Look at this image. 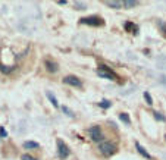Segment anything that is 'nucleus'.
Wrapping results in <instances>:
<instances>
[{
  "mask_svg": "<svg viewBox=\"0 0 166 160\" xmlns=\"http://www.w3.org/2000/svg\"><path fill=\"white\" fill-rule=\"evenodd\" d=\"M80 24L82 25H90V27H100L103 25L104 22L100 16H96V15H93V16H85V18H81L80 19Z\"/></svg>",
  "mask_w": 166,
  "mask_h": 160,
  "instance_id": "f257e3e1",
  "label": "nucleus"
},
{
  "mask_svg": "<svg viewBox=\"0 0 166 160\" xmlns=\"http://www.w3.org/2000/svg\"><path fill=\"white\" fill-rule=\"evenodd\" d=\"M97 75H99L100 78H106V79H118V77L109 69L106 65H100V66H99Z\"/></svg>",
  "mask_w": 166,
  "mask_h": 160,
  "instance_id": "f03ea898",
  "label": "nucleus"
},
{
  "mask_svg": "<svg viewBox=\"0 0 166 160\" xmlns=\"http://www.w3.org/2000/svg\"><path fill=\"white\" fill-rule=\"evenodd\" d=\"M99 150H100V153H102L103 156L109 157V156H112V154L116 151V147H115V144L104 141V143H100V146H99Z\"/></svg>",
  "mask_w": 166,
  "mask_h": 160,
  "instance_id": "7ed1b4c3",
  "label": "nucleus"
},
{
  "mask_svg": "<svg viewBox=\"0 0 166 160\" xmlns=\"http://www.w3.org/2000/svg\"><path fill=\"white\" fill-rule=\"evenodd\" d=\"M88 135H90V138H91L93 141L100 143V141L103 140V134H102V129H100V126H99V125L91 126V128L88 129Z\"/></svg>",
  "mask_w": 166,
  "mask_h": 160,
  "instance_id": "20e7f679",
  "label": "nucleus"
},
{
  "mask_svg": "<svg viewBox=\"0 0 166 160\" xmlns=\"http://www.w3.org/2000/svg\"><path fill=\"white\" fill-rule=\"evenodd\" d=\"M56 144H57V154H59V157L60 159H66L68 156H69V147L60 140V138H57V141H56Z\"/></svg>",
  "mask_w": 166,
  "mask_h": 160,
  "instance_id": "39448f33",
  "label": "nucleus"
},
{
  "mask_svg": "<svg viewBox=\"0 0 166 160\" xmlns=\"http://www.w3.org/2000/svg\"><path fill=\"white\" fill-rule=\"evenodd\" d=\"M63 84H68V85H72V87H77V88H82V82L80 78H77L75 75H66L63 78Z\"/></svg>",
  "mask_w": 166,
  "mask_h": 160,
  "instance_id": "423d86ee",
  "label": "nucleus"
},
{
  "mask_svg": "<svg viewBox=\"0 0 166 160\" xmlns=\"http://www.w3.org/2000/svg\"><path fill=\"white\" fill-rule=\"evenodd\" d=\"M44 66H46V69L49 71V72H52V74L57 72V69H59L57 63L53 62V60H50V59H46V60H44Z\"/></svg>",
  "mask_w": 166,
  "mask_h": 160,
  "instance_id": "0eeeda50",
  "label": "nucleus"
},
{
  "mask_svg": "<svg viewBox=\"0 0 166 160\" xmlns=\"http://www.w3.org/2000/svg\"><path fill=\"white\" fill-rule=\"evenodd\" d=\"M124 28H125L128 32H131V34H137V32H138V27H137L135 24H132V22H125Z\"/></svg>",
  "mask_w": 166,
  "mask_h": 160,
  "instance_id": "6e6552de",
  "label": "nucleus"
},
{
  "mask_svg": "<svg viewBox=\"0 0 166 160\" xmlns=\"http://www.w3.org/2000/svg\"><path fill=\"white\" fill-rule=\"evenodd\" d=\"M135 148L138 150V153H140L141 156H143V157H146V159H149V160L151 159V156H150V154L147 153V150H146V148H144L143 146H141L140 143H135Z\"/></svg>",
  "mask_w": 166,
  "mask_h": 160,
  "instance_id": "1a4fd4ad",
  "label": "nucleus"
},
{
  "mask_svg": "<svg viewBox=\"0 0 166 160\" xmlns=\"http://www.w3.org/2000/svg\"><path fill=\"white\" fill-rule=\"evenodd\" d=\"M109 8H113V9H121L124 6V2H119V0H112V2H104Z\"/></svg>",
  "mask_w": 166,
  "mask_h": 160,
  "instance_id": "9d476101",
  "label": "nucleus"
},
{
  "mask_svg": "<svg viewBox=\"0 0 166 160\" xmlns=\"http://www.w3.org/2000/svg\"><path fill=\"white\" fill-rule=\"evenodd\" d=\"M22 147L25 148V150H30V148H38L40 146H38V143H35V141H25Z\"/></svg>",
  "mask_w": 166,
  "mask_h": 160,
  "instance_id": "9b49d317",
  "label": "nucleus"
},
{
  "mask_svg": "<svg viewBox=\"0 0 166 160\" xmlns=\"http://www.w3.org/2000/svg\"><path fill=\"white\" fill-rule=\"evenodd\" d=\"M137 5H138V2H135V0H124V8H127V9L135 8Z\"/></svg>",
  "mask_w": 166,
  "mask_h": 160,
  "instance_id": "f8f14e48",
  "label": "nucleus"
},
{
  "mask_svg": "<svg viewBox=\"0 0 166 160\" xmlns=\"http://www.w3.org/2000/svg\"><path fill=\"white\" fill-rule=\"evenodd\" d=\"M46 94H47V99H49V100H50V103H52V104H53L55 107H57V106H59V103H57V100H56V97H55V96H53V94L50 93V91H47V93H46Z\"/></svg>",
  "mask_w": 166,
  "mask_h": 160,
  "instance_id": "ddd939ff",
  "label": "nucleus"
},
{
  "mask_svg": "<svg viewBox=\"0 0 166 160\" xmlns=\"http://www.w3.org/2000/svg\"><path fill=\"white\" fill-rule=\"evenodd\" d=\"M119 119H121L124 123L131 125V119H129V116H128V113H119Z\"/></svg>",
  "mask_w": 166,
  "mask_h": 160,
  "instance_id": "4468645a",
  "label": "nucleus"
},
{
  "mask_svg": "<svg viewBox=\"0 0 166 160\" xmlns=\"http://www.w3.org/2000/svg\"><path fill=\"white\" fill-rule=\"evenodd\" d=\"M99 106L103 107V109H109V107L112 106V101H109V100H102V101L99 103Z\"/></svg>",
  "mask_w": 166,
  "mask_h": 160,
  "instance_id": "2eb2a0df",
  "label": "nucleus"
},
{
  "mask_svg": "<svg viewBox=\"0 0 166 160\" xmlns=\"http://www.w3.org/2000/svg\"><path fill=\"white\" fill-rule=\"evenodd\" d=\"M144 99H146V101H147V104H149V106H151V104H153V99H151V96H150L149 91H144Z\"/></svg>",
  "mask_w": 166,
  "mask_h": 160,
  "instance_id": "dca6fc26",
  "label": "nucleus"
},
{
  "mask_svg": "<svg viewBox=\"0 0 166 160\" xmlns=\"http://www.w3.org/2000/svg\"><path fill=\"white\" fill-rule=\"evenodd\" d=\"M153 115H154V118H156L157 121H162V122H165V121H166V118L162 115V113H159V112H153Z\"/></svg>",
  "mask_w": 166,
  "mask_h": 160,
  "instance_id": "f3484780",
  "label": "nucleus"
},
{
  "mask_svg": "<svg viewBox=\"0 0 166 160\" xmlns=\"http://www.w3.org/2000/svg\"><path fill=\"white\" fill-rule=\"evenodd\" d=\"M62 110H63V112H65V113H68V115H69V116H71V118H74V116H75V113H74V112H72V110H71V109H68V107H66V106H63V107H62Z\"/></svg>",
  "mask_w": 166,
  "mask_h": 160,
  "instance_id": "a211bd4d",
  "label": "nucleus"
},
{
  "mask_svg": "<svg viewBox=\"0 0 166 160\" xmlns=\"http://www.w3.org/2000/svg\"><path fill=\"white\" fill-rule=\"evenodd\" d=\"M159 27H160L163 35H166V24H165V22H162V21H159Z\"/></svg>",
  "mask_w": 166,
  "mask_h": 160,
  "instance_id": "6ab92c4d",
  "label": "nucleus"
},
{
  "mask_svg": "<svg viewBox=\"0 0 166 160\" xmlns=\"http://www.w3.org/2000/svg\"><path fill=\"white\" fill-rule=\"evenodd\" d=\"M21 160H37V159L33 157V156H30V154H22L21 156Z\"/></svg>",
  "mask_w": 166,
  "mask_h": 160,
  "instance_id": "aec40b11",
  "label": "nucleus"
},
{
  "mask_svg": "<svg viewBox=\"0 0 166 160\" xmlns=\"http://www.w3.org/2000/svg\"><path fill=\"white\" fill-rule=\"evenodd\" d=\"M6 135H8V132L5 131V128H3V126H0V137H2V138H5Z\"/></svg>",
  "mask_w": 166,
  "mask_h": 160,
  "instance_id": "412c9836",
  "label": "nucleus"
},
{
  "mask_svg": "<svg viewBox=\"0 0 166 160\" xmlns=\"http://www.w3.org/2000/svg\"><path fill=\"white\" fill-rule=\"evenodd\" d=\"M75 8H80V10H84V9H85V5H84V3L77 2V3H75Z\"/></svg>",
  "mask_w": 166,
  "mask_h": 160,
  "instance_id": "4be33fe9",
  "label": "nucleus"
},
{
  "mask_svg": "<svg viewBox=\"0 0 166 160\" xmlns=\"http://www.w3.org/2000/svg\"><path fill=\"white\" fill-rule=\"evenodd\" d=\"M57 3H59V5H66L68 2H66V0H59V2H57Z\"/></svg>",
  "mask_w": 166,
  "mask_h": 160,
  "instance_id": "5701e85b",
  "label": "nucleus"
},
{
  "mask_svg": "<svg viewBox=\"0 0 166 160\" xmlns=\"http://www.w3.org/2000/svg\"><path fill=\"white\" fill-rule=\"evenodd\" d=\"M165 138H166V135H165Z\"/></svg>",
  "mask_w": 166,
  "mask_h": 160,
  "instance_id": "b1692460",
  "label": "nucleus"
}]
</instances>
